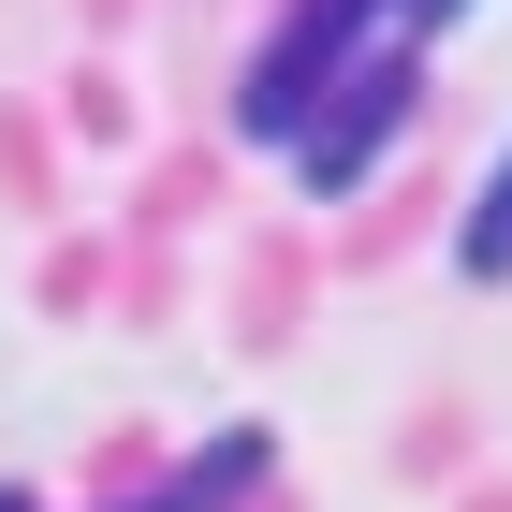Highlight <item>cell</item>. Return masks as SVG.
I'll use <instances>...</instances> for the list:
<instances>
[{"label":"cell","instance_id":"cell-3","mask_svg":"<svg viewBox=\"0 0 512 512\" xmlns=\"http://www.w3.org/2000/svg\"><path fill=\"white\" fill-rule=\"evenodd\" d=\"M454 264H469V278H512V147L483 161V205H469V235H454Z\"/></svg>","mask_w":512,"mask_h":512},{"label":"cell","instance_id":"cell-5","mask_svg":"<svg viewBox=\"0 0 512 512\" xmlns=\"http://www.w3.org/2000/svg\"><path fill=\"white\" fill-rule=\"evenodd\" d=\"M118 512H176V483H147V498H118Z\"/></svg>","mask_w":512,"mask_h":512},{"label":"cell","instance_id":"cell-1","mask_svg":"<svg viewBox=\"0 0 512 512\" xmlns=\"http://www.w3.org/2000/svg\"><path fill=\"white\" fill-rule=\"evenodd\" d=\"M366 30H395V0H293L264 30V59H249V88H235V132L249 147H293V132L366 74Z\"/></svg>","mask_w":512,"mask_h":512},{"label":"cell","instance_id":"cell-6","mask_svg":"<svg viewBox=\"0 0 512 512\" xmlns=\"http://www.w3.org/2000/svg\"><path fill=\"white\" fill-rule=\"evenodd\" d=\"M0 512H30V483H0Z\"/></svg>","mask_w":512,"mask_h":512},{"label":"cell","instance_id":"cell-4","mask_svg":"<svg viewBox=\"0 0 512 512\" xmlns=\"http://www.w3.org/2000/svg\"><path fill=\"white\" fill-rule=\"evenodd\" d=\"M483 0H395V30H469Z\"/></svg>","mask_w":512,"mask_h":512},{"label":"cell","instance_id":"cell-2","mask_svg":"<svg viewBox=\"0 0 512 512\" xmlns=\"http://www.w3.org/2000/svg\"><path fill=\"white\" fill-rule=\"evenodd\" d=\"M395 132H410V59H366L352 88H337V103H322L308 132H293V191L308 205H337V191H366V176H381V147Z\"/></svg>","mask_w":512,"mask_h":512}]
</instances>
